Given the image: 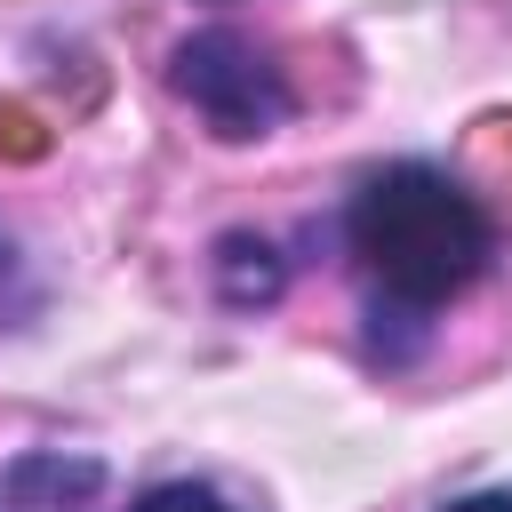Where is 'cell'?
Masks as SVG:
<instances>
[{
	"mask_svg": "<svg viewBox=\"0 0 512 512\" xmlns=\"http://www.w3.org/2000/svg\"><path fill=\"white\" fill-rule=\"evenodd\" d=\"M344 232H352V256L376 280V296H392L400 312H432V304L464 296L496 256L488 208L448 168H424V160L376 168L352 192Z\"/></svg>",
	"mask_w": 512,
	"mask_h": 512,
	"instance_id": "1",
	"label": "cell"
},
{
	"mask_svg": "<svg viewBox=\"0 0 512 512\" xmlns=\"http://www.w3.org/2000/svg\"><path fill=\"white\" fill-rule=\"evenodd\" d=\"M128 512H240V504H224L208 480H160V488H144Z\"/></svg>",
	"mask_w": 512,
	"mask_h": 512,
	"instance_id": "5",
	"label": "cell"
},
{
	"mask_svg": "<svg viewBox=\"0 0 512 512\" xmlns=\"http://www.w3.org/2000/svg\"><path fill=\"white\" fill-rule=\"evenodd\" d=\"M168 80H176V96H184L216 136H232V144L280 128L288 104H296V96H288V72H280L272 48H256L248 32H192V40L176 48Z\"/></svg>",
	"mask_w": 512,
	"mask_h": 512,
	"instance_id": "2",
	"label": "cell"
},
{
	"mask_svg": "<svg viewBox=\"0 0 512 512\" xmlns=\"http://www.w3.org/2000/svg\"><path fill=\"white\" fill-rule=\"evenodd\" d=\"M272 288H280L272 248H264V240H224V296H232V304H248V296L264 304Z\"/></svg>",
	"mask_w": 512,
	"mask_h": 512,
	"instance_id": "4",
	"label": "cell"
},
{
	"mask_svg": "<svg viewBox=\"0 0 512 512\" xmlns=\"http://www.w3.org/2000/svg\"><path fill=\"white\" fill-rule=\"evenodd\" d=\"M104 464L96 456H16L0 472V512H96Z\"/></svg>",
	"mask_w": 512,
	"mask_h": 512,
	"instance_id": "3",
	"label": "cell"
},
{
	"mask_svg": "<svg viewBox=\"0 0 512 512\" xmlns=\"http://www.w3.org/2000/svg\"><path fill=\"white\" fill-rule=\"evenodd\" d=\"M448 512H512V488H480V496H456Z\"/></svg>",
	"mask_w": 512,
	"mask_h": 512,
	"instance_id": "6",
	"label": "cell"
}]
</instances>
